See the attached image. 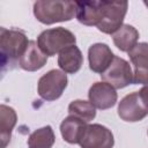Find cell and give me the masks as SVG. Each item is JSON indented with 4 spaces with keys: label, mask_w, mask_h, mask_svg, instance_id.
Instances as JSON below:
<instances>
[{
    "label": "cell",
    "mask_w": 148,
    "mask_h": 148,
    "mask_svg": "<svg viewBox=\"0 0 148 148\" xmlns=\"http://www.w3.org/2000/svg\"><path fill=\"white\" fill-rule=\"evenodd\" d=\"M76 1L38 0L34 3V15L43 24L71 21L76 16Z\"/></svg>",
    "instance_id": "cell-1"
},
{
    "label": "cell",
    "mask_w": 148,
    "mask_h": 148,
    "mask_svg": "<svg viewBox=\"0 0 148 148\" xmlns=\"http://www.w3.org/2000/svg\"><path fill=\"white\" fill-rule=\"evenodd\" d=\"M28 37L23 30L17 28L0 29V49H1V66L2 71L6 66L15 65L21 59L29 45Z\"/></svg>",
    "instance_id": "cell-2"
},
{
    "label": "cell",
    "mask_w": 148,
    "mask_h": 148,
    "mask_svg": "<svg viewBox=\"0 0 148 148\" xmlns=\"http://www.w3.org/2000/svg\"><path fill=\"white\" fill-rule=\"evenodd\" d=\"M76 37L75 35L62 27L46 29L39 34L37 37V44L42 52L47 57L56 56L60 53L64 49L75 45Z\"/></svg>",
    "instance_id": "cell-3"
},
{
    "label": "cell",
    "mask_w": 148,
    "mask_h": 148,
    "mask_svg": "<svg viewBox=\"0 0 148 148\" xmlns=\"http://www.w3.org/2000/svg\"><path fill=\"white\" fill-rule=\"evenodd\" d=\"M67 83L68 79L65 72L59 69H51L38 80L37 91L43 99L49 102L56 101L62 95Z\"/></svg>",
    "instance_id": "cell-4"
},
{
    "label": "cell",
    "mask_w": 148,
    "mask_h": 148,
    "mask_svg": "<svg viewBox=\"0 0 148 148\" xmlns=\"http://www.w3.org/2000/svg\"><path fill=\"white\" fill-rule=\"evenodd\" d=\"M127 1H105L103 0V16L97 29L103 34L113 35L121 25L127 13Z\"/></svg>",
    "instance_id": "cell-5"
},
{
    "label": "cell",
    "mask_w": 148,
    "mask_h": 148,
    "mask_svg": "<svg viewBox=\"0 0 148 148\" xmlns=\"http://www.w3.org/2000/svg\"><path fill=\"white\" fill-rule=\"evenodd\" d=\"M101 77L114 89H121L133 83V73L130 64L125 59L116 56L109 68L101 74Z\"/></svg>",
    "instance_id": "cell-6"
},
{
    "label": "cell",
    "mask_w": 148,
    "mask_h": 148,
    "mask_svg": "<svg viewBox=\"0 0 148 148\" xmlns=\"http://www.w3.org/2000/svg\"><path fill=\"white\" fill-rule=\"evenodd\" d=\"M79 145L81 148H113L114 139L108 127L91 124L87 126Z\"/></svg>",
    "instance_id": "cell-7"
},
{
    "label": "cell",
    "mask_w": 148,
    "mask_h": 148,
    "mask_svg": "<svg viewBox=\"0 0 148 148\" xmlns=\"http://www.w3.org/2000/svg\"><path fill=\"white\" fill-rule=\"evenodd\" d=\"M118 116L124 121L135 123L148 116V108L143 104L139 91L126 95L118 104Z\"/></svg>",
    "instance_id": "cell-8"
},
{
    "label": "cell",
    "mask_w": 148,
    "mask_h": 148,
    "mask_svg": "<svg viewBox=\"0 0 148 148\" xmlns=\"http://www.w3.org/2000/svg\"><path fill=\"white\" fill-rule=\"evenodd\" d=\"M128 57L134 67L133 83L147 84L148 83V43H138L130 52Z\"/></svg>",
    "instance_id": "cell-9"
},
{
    "label": "cell",
    "mask_w": 148,
    "mask_h": 148,
    "mask_svg": "<svg viewBox=\"0 0 148 148\" xmlns=\"http://www.w3.org/2000/svg\"><path fill=\"white\" fill-rule=\"evenodd\" d=\"M88 97L89 102L96 109L106 110L112 108L117 103L118 95L116 92V89L111 84L102 81L92 83V86L89 88Z\"/></svg>",
    "instance_id": "cell-10"
},
{
    "label": "cell",
    "mask_w": 148,
    "mask_h": 148,
    "mask_svg": "<svg viewBox=\"0 0 148 148\" xmlns=\"http://www.w3.org/2000/svg\"><path fill=\"white\" fill-rule=\"evenodd\" d=\"M114 58L111 49L104 43L92 44L88 50L89 68L98 74H103L111 65Z\"/></svg>",
    "instance_id": "cell-11"
},
{
    "label": "cell",
    "mask_w": 148,
    "mask_h": 148,
    "mask_svg": "<svg viewBox=\"0 0 148 148\" xmlns=\"http://www.w3.org/2000/svg\"><path fill=\"white\" fill-rule=\"evenodd\" d=\"M76 18L81 24L98 25L103 16V0L101 1H76Z\"/></svg>",
    "instance_id": "cell-12"
},
{
    "label": "cell",
    "mask_w": 148,
    "mask_h": 148,
    "mask_svg": "<svg viewBox=\"0 0 148 148\" xmlns=\"http://www.w3.org/2000/svg\"><path fill=\"white\" fill-rule=\"evenodd\" d=\"M47 56L42 52L38 44L35 40H30L29 45L21 57L18 65L22 69L28 72H36L46 65Z\"/></svg>",
    "instance_id": "cell-13"
},
{
    "label": "cell",
    "mask_w": 148,
    "mask_h": 148,
    "mask_svg": "<svg viewBox=\"0 0 148 148\" xmlns=\"http://www.w3.org/2000/svg\"><path fill=\"white\" fill-rule=\"evenodd\" d=\"M87 126L88 124L82 119L74 116H68L60 124V133L66 142L72 145L79 143Z\"/></svg>",
    "instance_id": "cell-14"
},
{
    "label": "cell",
    "mask_w": 148,
    "mask_h": 148,
    "mask_svg": "<svg viewBox=\"0 0 148 148\" xmlns=\"http://www.w3.org/2000/svg\"><path fill=\"white\" fill-rule=\"evenodd\" d=\"M83 64V56L76 45L64 49L58 56V65L60 69L68 74H74L80 71Z\"/></svg>",
    "instance_id": "cell-15"
},
{
    "label": "cell",
    "mask_w": 148,
    "mask_h": 148,
    "mask_svg": "<svg viewBox=\"0 0 148 148\" xmlns=\"http://www.w3.org/2000/svg\"><path fill=\"white\" fill-rule=\"evenodd\" d=\"M139 39V31L130 24H123L113 35L112 40L114 45L123 52H130L136 44Z\"/></svg>",
    "instance_id": "cell-16"
},
{
    "label": "cell",
    "mask_w": 148,
    "mask_h": 148,
    "mask_svg": "<svg viewBox=\"0 0 148 148\" xmlns=\"http://www.w3.org/2000/svg\"><path fill=\"white\" fill-rule=\"evenodd\" d=\"M17 121V114L15 110L6 104L0 105V138H1V148H6L12 138V131Z\"/></svg>",
    "instance_id": "cell-17"
},
{
    "label": "cell",
    "mask_w": 148,
    "mask_h": 148,
    "mask_svg": "<svg viewBox=\"0 0 148 148\" xmlns=\"http://www.w3.org/2000/svg\"><path fill=\"white\" fill-rule=\"evenodd\" d=\"M56 135L50 125L34 131L28 139V148H52Z\"/></svg>",
    "instance_id": "cell-18"
},
{
    "label": "cell",
    "mask_w": 148,
    "mask_h": 148,
    "mask_svg": "<svg viewBox=\"0 0 148 148\" xmlns=\"http://www.w3.org/2000/svg\"><path fill=\"white\" fill-rule=\"evenodd\" d=\"M69 116L77 117L86 123H89L96 117V108L88 101L75 99L68 105Z\"/></svg>",
    "instance_id": "cell-19"
},
{
    "label": "cell",
    "mask_w": 148,
    "mask_h": 148,
    "mask_svg": "<svg viewBox=\"0 0 148 148\" xmlns=\"http://www.w3.org/2000/svg\"><path fill=\"white\" fill-rule=\"evenodd\" d=\"M139 95H140V97H141V99H142L143 104L148 108V83H147V84H145V86L140 89Z\"/></svg>",
    "instance_id": "cell-20"
},
{
    "label": "cell",
    "mask_w": 148,
    "mask_h": 148,
    "mask_svg": "<svg viewBox=\"0 0 148 148\" xmlns=\"http://www.w3.org/2000/svg\"><path fill=\"white\" fill-rule=\"evenodd\" d=\"M145 5H146V6L148 7V1H145Z\"/></svg>",
    "instance_id": "cell-21"
},
{
    "label": "cell",
    "mask_w": 148,
    "mask_h": 148,
    "mask_svg": "<svg viewBox=\"0 0 148 148\" xmlns=\"http://www.w3.org/2000/svg\"><path fill=\"white\" fill-rule=\"evenodd\" d=\"M147 133H148V131H147Z\"/></svg>",
    "instance_id": "cell-22"
}]
</instances>
